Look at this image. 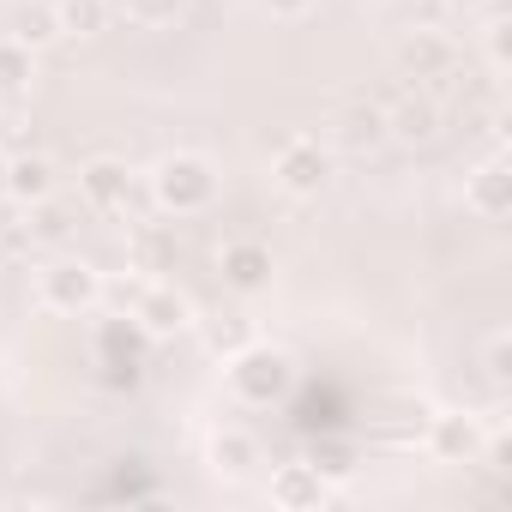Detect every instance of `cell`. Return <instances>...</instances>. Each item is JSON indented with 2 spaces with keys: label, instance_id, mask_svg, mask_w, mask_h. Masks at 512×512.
Instances as JSON below:
<instances>
[{
  "label": "cell",
  "instance_id": "cell-12",
  "mask_svg": "<svg viewBox=\"0 0 512 512\" xmlns=\"http://www.w3.org/2000/svg\"><path fill=\"white\" fill-rule=\"evenodd\" d=\"M73 223H79V211H73V205H61V199L49 193V199H37V205H31L25 235H31V241H43V247H55V241H67V235H73Z\"/></svg>",
  "mask_w": 512,
  "mask_h": 512
},
{
  "label": "cell",
  "instance_id": "cell-7",
  "mask_svg": "<svg viewBox=\"0 0 512 512\" xmlns=\"http://www.w3.org/2000/svg\"><path fill=\"white\" fill-rule=\"evenodd\" d=\"M272 500L290 506V512H308L326 500V482H320V464H278L272 470Z\"/></svg>",
  "mask_w": 512,
  "mask_h": 512
},
{
  "label": "cell",
  "instance_id": "cell-22",
  "mask_svg": "<svg viewBox=\"0 0 512 512\" xmlns=\"http://www.w3.org/2000/svg\"><path fill=\"white\" fill-rule=\"evenodd\" d=\"M266 7H272V13H278V19H302V13H308V7H314V0H266Z\"/></svg>",
  "mask_w": 512,
  "mask_h": 512
},
{
  "label": "cell",
  "instance_id": "cell-9",
  "mask_svg": "<svg viewBox=\"0 0 512 512\" xmlns=\"http://www.w3.org/2000/svg\"><path fill=\"white\" fill-rule=\"evenodd\" d=\"M211 464H217V476H253L260 470V440L247 428H217L211 434Z\"/></svg>",
  "mask_w": 512,
  "mask_h": 512
},
{
  "label": "cell",
  "instance_id": "cell-2",
  "mask_svg": "<svg viewBox=\"0 0 512 512\" xmlns=\"http://www.w3.org/2000/svg\"><path fill=\"white\" fill-rule=\"evenodd\" d=\"M290 380H296V362H290L284 350H260V344H247V350H235V356H229V386H235V398H241V404H272V398H284V392H290Z\"/></svg>",
  "mask_w": 512,
  "mask_h": 512
},
{
  "label": "cell",
  "instance_id": "cell-13",
  "mask_svg": "<svg viewBox=\"0 0 512 512\" xmlns=\"http://www.w3.org/2000/svg\"><path fill=\"white\" fill-rule=\"evenodd\" d=\"M115 13V0H55V19H61V37H97Z\"/></svg>",
  "mask_w": 512,
  "mask_h": 512
},
{
  "label": "cell",
  "instance_id": "cell-3",
  "mask_svg": "<svg viewBox=\"0 0 512 512\" xmlns=\"http://www.w3.org/2000/svg\"><path fill=\"white\" fill-rule=\"evenodd\" d=\"M37 296H43V308H55V314H85V308L103 302V272L85 266V260H55V266H43Z\"/></svg>",
  "mask_w": 512,
  "mask_h": 512
},
{
  "label": "cell",
  "instance_id": "cell-21",
  "mask_svg": "<svg viewBox=\"0 0 512 512\" xmlns=\"http://www.w3.org/2000/svg\"><path fill=\"white\" fill-rule=\"evenodd\" d=\"M488 374H494V380H506V332H494V338H488Z\"/></svg>",
  "mask_w": 512,
  "mask_h": 512
},
{
  "label": "cell",
  "instance_id": "cell-15",
  "mask_svg": "<svg viewBox=\"0 0 512 512\" xmlns=\"http://www.w3.org/2000/svg\"><path fill=\"white\" fill-rule=\"evenodd\" d=\"M398 61H404L416 79H422V73H446V67H452V43H446V37H434V31H416V37L404 43V55H398Z\"/></svg>",
  "mask_w": 512,
  "mask_h": 512
},
{
  "label": "cell",
  "instance_id": "cell-18",
  "mask_svg": "<svg viewBox=\"0 0 512 512\" xmlns=\"http://www.w3.org/2000/svg\"><path fill=\"white\" fill-rule=\"evenodd\" d=\"M434 103H404L398 115H386V133L392 139H404V145H422V139H434Z\"/></svg>",
  "mask_w": 512,
  "mask_h": 512
},
{
  "label": "cell",
  "instance_id": "cell-20",
  "mask_svg": "<svg viewBox=\"0 0 512 512\" xmlns=\"http://www.w3.org/2000/svg\"><path fill=\"white\" fill-rule=\"evenodd\" d=\"M115 7H121L133 25H175L187 0H115Z\"/></svg>",
  "mask_w": 512,
  "mask_h": 512
},
{
  "label": "cell",
  "instance_id": "cell-19",
  "mask_svg": "<svg viewBox=\"0 0 512 512\" xmlns=\"http://www.w3.org/2000/svg\"><path fill=\"white\" fill-rule=\"evenodd\" d=\"M253 344V332H247V320H235V314H223V320H205V350L211 356H235V350H247Z\"/></svg>",
  "mask_w": 512,
  "mask_h": 512
},
{
  "label": "cell",
  "instance_id": "cell-14",
  "mask_svg": "<svg viewBox=\"0 0 512 512\" xmlns=\"http://www.w3.org/2000/svg\"><path fill=\"white\" fill-rule=\"evenodd\" d=\"M464 199H470V211L476 217H506V163H488V169H476V181L464 187Z\"/></svg>",
  "mask_w": 512,
  "mask_h": 512
},
{
  "label": "cell",
  "instance_id": "cell-11",
  "mask_svg": "<svg viewBox=\"0 0 512 512\" xmlns=\"http://www.w3.org/2000/svg\"><path fill=\"white\" fill-rule=\"evenodd\" d=\"M428 446H434L440 464H464V458L476 452V422H470V416H434Z\"/></svg>",
  "mask_w": 512,
  "mask_h": 512
},
{
  "label": "cell",
  "instance_id": "cell-4",
  "mask_svg": "<svg viewBox=\"0 0 512 512\" xmlns=\"http://www.w3.org/2000/svg\"><path fill=\"white\" fill-rule=\"evenodd\" d=\"M278 187L284 193H296V199H314L320 187H326V175H332V157L314 145V139H296V145H284L278 151Z\"/></svg>",
  "mask_w": 512,
  "mask_h": 512
},
{
  "label": "cell",
  "instance_id": "cell-8",
  "mask_svg": "<svg viewBox=\"0 0 512 512\" xmlns=\"http://www.w3.org/2000/svg\"><path fill=\"white\" fill-rule=\"evenodd\" d=\"M223 278L235 290H266L272 284V253L260 241H229L223 247Z\"/></svg>",
  "mask_w": 512,
  "mask_h": 512
},
{
  "label": "cell",
  "instance_id": "cell-5",
  "mask_svg": "<svg viewBox=\"0 0 512 512\" xmlns=\"http://www.w3.org/2000/svg\"><path fill=\"white\" fill-rule=\"evenodd\" d=\"M133 320H139L145 332H181V326H193V302H187L175 284H145V290L133 296Z\"/></svg>",
  "mask_w": 512,
  "mask_h": 512
},
{
  "label": "cell",
  "instance_id": "cell-1",
  "mask_svg": "<svg viewBox=\"0 0 512 512\" xmlns=\"http://www.w3.org/2000/svg\"><path fill=\"white\" fill-rule=\"evenodd\" d=\"M151 193H157V205H163V211H175V217H199V211L217 199V175H211V163H205V157L181 151V157H163V163H157Z\"/></svg>",
  "mask_w": 512,
  "mask_h": 512
},
{
  "label": "cell",
  "instance_id": "cell-6",
  "mask_svg": "<svg viewBox=\"0 0 512 512\" xmlns=\"http://www.w3.org/2000/svg\"><path fill=\"white\" fill-rule=\"evenodd\" d=\"M127 193H133V175H127L121 163H109V157H97V163L79 175V199H85L91 211H127Z\"/></svg>",
  "mask_w": 512,
  "mask_h": 512
},
{
  "label": "cell",
  "instance_id": "cell-10",
  "mask_svg": "<svg viewBox=\"0 0 512 512\" xmlns=\"http://www.w3.org/2000/svg\"><path fill=\"white\" fill-rule=\"evenodd\" d=\"M49 193H55V169H49V157H13V163H7V199L37 205V199H49Z\"/></svg>",
  "mask_w": 512,
  "mask_h": 512
},
{
  "label": "cell",
  "instance_id": "cell-17",
  "mask_svg": "<svg viewBox=\"0 0 512 512\" xmlns=\"http://www.w3.org/2000/svg\"><path fill=\"white\" fill-rule=\"evenodd\" d=\"M31 55H37V49H25V43H13V37H0V97H19V91L31 85V73H37Z\"/></svg>",
  "mask_w": 512,
  "mask_h": 512
},
{
  "label": "cell",
  "instance_id": "cell-16",
  "mask_svg": "<svg viewBox=\"0 0 512 512\" xmlns=\"http://www.w3.org/2000/svg\"><path fill=\"white\" fill-rule=\"evenodd\" d=\"M7 37H13V43H25V49H43V43H55V37H61V19H55V7H19Z\"/></svg>",
  "mask_w": 512,
  "mask_h": 512
}]
</instances>
